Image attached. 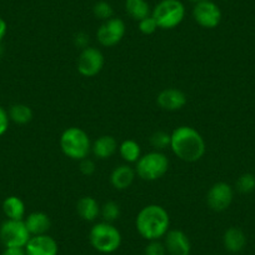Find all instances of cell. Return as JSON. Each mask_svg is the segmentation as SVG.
I'll use <instances>...</instances> for the list:
<instances>
[{"label":"cell","instance_id":"6da1fadb","mask_svg":"<svg viewBox=\"0 0 255 255\" xmlns=\"http://www.w3.org/2000/svg\"><path fill=\"white\" fill-rule=\"evenodd\" d=\"M170 149L180 160L195 163L204 156L205 141L197 129L181 125L170 134Z\"/></svg>","mask_w":255,"mask_h":255},{"label":"cell","instance_id":"7a4b0ae2","mask_svg":"<svg viewBox=\"0 0 255 255\" xmlns=\"http://www.w3.org/2000/svg\"><path fill=\"white\" fill-rule=\"evenodd\" d=\"M135 227L140 237L148 242L159 240L169 232L170 217L161 205L149 204L138 213Z\"/></svg>","mask_w":255,"mask_h":255},{"label":"cell","instance_id":"3957f363","mask_svg":"<svg viewBox=\"0 0 255 255\" xmlns=\"http://www.w3.org/2000/svg\"><path fill=\"white\" fill-rule=\"evenodd\" d=\"M59 145L65 156L72 160H83L92 153V141L82 128L70 127L61 133Z\"/></svg>","mask_w":255,"mask_h":255},{"label":"cell","instance_id":"277c9868","mask_svg":"<svg viewBox=\"0 0 255 255\" xmlns=\"http://www.w3.org/2000/svg\"><path fill=\"white\" fill-rule=\"evenodd\" d=\"M92 247L103 254H112L117 252L122 244V234L112 223L102 222L93 225L89 233Z\"/></svg>","mask_w":255,"mask_h":255},{"label":"cell","instance_id":"5b68a950","mask_svg":"<svg viewBox=\"0 0 255 255\" xmlns=\"http://www.w3.org/2000/svg\"><path fill=\"white\" fill-rule=\"evenodd\" d=\"M169 169V159L159 150L149 151L135 163V173L141 180L155 181L163 178Z\"/></svg>","mask_w":255,"mask_h":255},{"label":"cell","instance_id":"8992f818","mask_svg":"<svg viewBox=\"0 0 255 255\" xmlns=\"http://www.w3.org/2000/svg\"><path fill=\"white\" fill-rule=\"evenodd\" d=\"M159 29L170 30L180 25L185 18V6L180 0H160L151 10Z\"/></svg>","mask_w":255,"mask_h":255},{"label":"cell","instance_id":"52a82bcc","mask_svg":"<svg viewBox=\"0 0 255 255\" xmlns=\"http://www.w3.org/2000/svg\"><path fill=\"white\" fill-rule=\"evenodd\" d=\"M30 238L24 220L6 219L0 227V242L5 248H25Z\"/></svg>","mask_w":255,"mask_h":255},{"label":"cell","instance_id":"ba28073f","mask_svg":"<svg viewBox=\"0 0 255 255\" xmlns=\"http://www.w3.org/2000/svg\"><path fill=\"white\" fill-rule=\"evenodd\" d=\"M104 55L102 51L93 46L83 49L78 56L77 69L82 77L93 78L99 74L104 68Z\"/></svg>","mask_w":255,"mask_h":255},{"label":"cell","instance_id":"9c48e42d","mask_svg":"<svg viewBox=\"0 0 255 255\" xmlns=\"http://www.w3.org/2000/svg\"><path fill=\"white\" fill-rule=\"evenodd\" d=\"M222 10L213 0H203L195 3L193 18L195 23L204 29H214L222 21Z\"/></svg>","mask_w":255,"mask_h":255},{"label":"cell","instance_id":"30bf717a","mask_svg":"<svg viewBox=\"0 0 255 255\" xmlns=\"http://www.w3.org/2000/svg\"><path fill=\"white\" fill-rule=\"evenodd\" d=\"M125 23L120 18L113 16L109 20H105L98 28L97 40L98 43L105 48H113L123 40L125 35Z\"/></svg>","mask_w":255,"mask_h":255},{"label":"cell","instance_id":"8fae6325","mask_svg":"<svg viewBox=\"0 0 255 255\" xmlns=\"http://www.w3.org/2000/svg\"><path fill=\"white\" fill-rule=\"evenodd\" d=\"M234 199V190L224 181H219L210 186L207 194V204L214 212L220 213L227 210Z\"/></svg>","mask_w":255,"mask_h":255},{"label":"cell","instance_id":"7c38bea8","mask_svg":"<svg viewBox=\"0 0 255 255\" xmlns=\"http://www.w3.org/2000/svg\"><path fill=\"white\" fill-rule=\"evenodd\" d=\"M188 103L185 93L176 88H168L161 90L156 97V104L165 112H178Z\"/></svg>","mask_w":255,"mask_h":255},{"label":"cell","instance_id":"4fadbf2b","mask_svg":"<svg viewBox=\"0 0 255 255\" xmlns=\"http://www.w3.org/2000/svg\"><path fill=\"white\" fill-rule=\"evenodd\" d=\"M164 245L169 255H190V240L181 230H169L164 237Z\"/></svg>","mask_w":255,"mask_h":255},{"label":"cell","instance_id":"5bb4252c","mask_svg":"<svg viewBox=\"0 0 255 255\" xmlns=\"http://www.w3.org/2000/svg\"><path fill=\"white\" fill-rule=\"evenodd\" d=\"M26 255H58V243L50 235H35L29 239L25 245Z\"/></svg>","mask_w":255,"mask_h":255},{"label":"cell","instance_id":"9a60e30c","mask_svg":"<svg viewBox=\"0 0 255 255\" xmlns=\"http://www.w3.org/2000/svg\"><path fill=\"white\" fill-rule=\"evenodd\" d=\"M135 169L131 168L129 164H123V165L117 166L110 174V184L113 188L117 190H125L130 188L131 184L135 179Z\"/></svg>","mask_w":255,"mask_h":255},{"label":"cell","instance_id":"2e32d148","mask_svg":"<svg viewBox=\"0 0 255 255\" xmlns=\"http://www.w3.org/2000/svg\"><path fill=\"white\" fill-rule=\"evenodd\" d=\"M24 223L26 225V229L30 233L31 237L35 235H44L48 234L51 227V220L48 214L43 212H34L29 214L24 219Z\"/></svg>","mask_w":255,"mask_h":255},{"label":"cell","instance_id":"e0dca14e","mask_svg":"<svg viewBox=\"0 0 255 255\" xmlns=\"http://www.w3.org/2000/svg\"><path fill=\"white\" fill-rule=\"evenodd\" d=\"M118 143L114 136L112 135H102L92 144V153L94 156L100 160L109 159L117 153Z\"/></svg>","mask_w":255,"mask_h":255},{"label":"cell","instance_id":"ac0fdd59","mask_svg":"<svg viewBox=\"0 0 255 255\" xmlns=\"http://www.w3.org/2000/svg\"><path fill=\"white\" fill-rule=\"evenodd\" d=\"M223 244H224V248L228 252L239 253L247 245V237H245L244 232L239 228H229L224 233Z\"/></svg>","mask_w":255,"mask_h":255},{"label":"cell","instance_id":"d6986e66","mask_svg":"<svg viewBox=\"0 0 255 255\" xmlns=\"http://www.w3.org/2000/svg\"><path fill=\"white\" fill-rule=\"evenodd\" d=\"M77 212L85 222H94L100 215V205L93 197H82L77 203Z\"/></svg>","mask_w":255,"mask_h":255},{"label":"cell","instance_id":"ffe728a7","mask_svg":"<svg viewBox=\"0 0 255 255\" xmlns=\"http://www.w3.org/2000/svg\"><path fill=\"white\" fill-rule=\"evenodd\" d=\"M3 213L8 219L23 220L25 217V204L20 198L11 195L3 202Z\"/></svg>","mask_w":255,"mask_h":255},{"label":"cell","instance_id":"44dd1931","mask_svg":"<svg viewBox=\"0 0 255 255\" xmlns=\"http://www.w3.org/2000/svg\"><path fill=\"white\" fill-rule=\"evenodd\" d=\"M125 11L136 21L151 15L150 5L146 0H125Z\"/></svg>","mask_w":255,"mask_h":255},{"label":"cell","instance_id":"7402d4cb","mask_svg":"<svg viewBox=\"0 0 255 255\" xmlns=\"http://www.w3.org/2000/svg\"><path fill=\"white\" fill-rule=\"evenodd\" d=\"M120 156L127 164H133L140 159L141 156V148L138 141L133 139H127L122 141V144L118 148Z\"/></svg>","mask_w":255,"mask_h":255},{"label":"cell","instance_id":"603a6c76","mask_svg":"<svg viewBox=\"0 0 255 255\" xmlns=\"http://www.w3.org/2000/svg\"><path fill=\"white\" fill-rule=\"evenodd\" d=\"M9 119L18 125H25L33 119V110L30 107L25 104H14L11 105L8 112Z\"/></svg>","mask_w":255,"mask_h":255},{"label":"cell","instance_id":"cb8c5ba5","mask_svg":"<svg viewBox=\"0 0 255 255\" xmlns=\"http://www.w3.org/2000/svg\"><path fill=\"white\" fill-rule=\"evenodd\" d=\"M100 215L103 217L104 222L114 223L120 217V207L115 202H107L103 207H100Z\"/></svg>","mask_w":255,"mask_h":255},{"label":"cell","instance_id":"d4e9b609","mask_svg":"<svg viewBox=\"0 0 255 255\" xmlns=\"http://www.w3.org/2000/svg\"><path fill=\"white\" fill-rule=\"evenodd\" d=\"M237 189L242 194H250L255 190V175L252 173H245L239 176L237 181Z\"/></svg>","mask_w":255,"mask_h":255},{"label":"cell","instance_id":"484cf974","mask_svg":"<svg viewBox=\"0 0 255 255\" xmlns=\"http://www.w3.org/2000/svg\"><path fill=\"white\" fill-rule=\"evenodd\" d=\"M93 14L95 18L100 19V20H109L114 16V9H113L112 4L108 1H98L94 6H93Z\"/></svg>","mask_w":255,"mask_h":255},{"label":"cell","instance_id":"4316f807","mask_svg":"<svg viewBox=\"0 0 255 255\" xmlns=\"http://www.w3.org/2000/svg\"><path fill=\"white\" fill-rule=\"evenodd\" d=\"M150 144L155 150H163V149L170 146V134L161 130L155 131L154 134H151Z\"/></svg>","mask_w":255,"mask_h":255},{"label":"cell","instance_id":"83f0119b","mask_svg":"<svg viewBox=\"0 0 255 255\" xmlns=\"http://www.w3.org/2000/svg\"><path fill=\"white\" fill-rule=\"evenodd\" d=\"M138 23H139L138 24L139 30H140V33L144 34V35H151V34H154L159 29L155 19H154L151 15L146 16V18H144L143 20L138 21Z\"/></svg>","mask_w":255,"mask_h":255},{"label":"cell","instance_id":"f1b7e54d","mask_svg":"<svg viewBox=\"0 0 255 255\" xmlns=\"http://www.w3.org/2000/svg\"><path fill=\"white\" fill-rule=\"evenodd\" d=\"M165 245L164 243L159 242V240H151L146 244L145 249H144V255H166Z\"/></svg>","mask_w":255,"mask_h":255},{"label":"cell","instance_id":"f546056e","mask_svg":"<svg viewBox=\"0 0 255 255\" xmlns=\"http://www.w3.org/2000/svg\"><path fill=\"white\" fill-rule=\"evenodd\" d=\"M79 170L83 175L90 176L95 173V163L89 158H85L80 160L79 164Z\"/></svg>","mask_w":255,"mask_h":255},{"label":"cell","instance_id":"4dcf8cb0","mask_svg":"<svg viewBox=\"0 0 255 255\" xmlns=\"http://www.w3.org/2000/svg\"><path fill=\"white\" fill-rule=\"evenodd\" d=\"M9 123H10V119H9L8 112L0 107V136H3L8 131Z\"/></svg>","mask_w":255,"mask_h":255},{"label":"cell","instance_id":"1f68e13d","mask_svg":"<svg viewBox=\"0 0 255 255\" xmlns=\"http://www.w3.org/2000/svg\"><path fill=\"white\" fill-rule=\"evenodd\" d=\"M74 45L79 49H85L89 46V35L84 31H80V33L75 34L74 36Z\"/></svg>","mask_w":255,"mask_h":255},{"label":"cell","instance_id":"d6a6232c","mask_svg":"<svg viewBox=\"0 0 255 255\" xmlns=\"http://www.w3.org/2000/svg\"><path fill=\"white\" fill-rule=\"evenodd\" d=\"M1 255H26L24 248H5Z\"/></svg>","mask_w":255,"mask_h":255},{"label":"cell","instance_id":"836d02e7","mask_svg":"<svg viewBox=\"0 0 255 255\" xmlns=\"http://www.w3.org/2000/svg\"><path fill=\"white\" fill-rule=\"evenodd\" d=\"M6 31H8V25H6L5 20L3 18H0V43H1V40L5 36Z\"/></svg>","mask_w":255,"mask_h":255},{"label":"cell","instance_id":"e575fe53","mask_svg":"<svg viewBox=\"0 0 255 255\" xmlns=\"http://www.w3.org/2000/svg\"><path fill=\"white\" fill-rule=\"evenodd\" d=\"M191 1H194V3H198V1H203V0H191Z\"/></svg>","mask_w":255,"mask_h":255}]
</instances>
